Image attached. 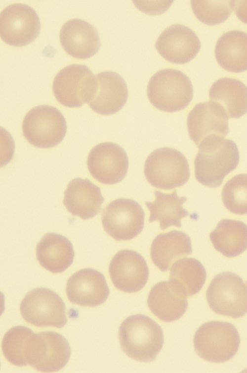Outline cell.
<instances>
[{"mask_svg":"<svg viewBox=\"0 0 247 373\" xmlns=\"http://www.w3.org/2000/svg\"><path fill=\"white\" fill-rule=\"evenodd\" d=\"M194 160L195 176L201 184L219 187L224 177L238 166L240 154L236 144L220 137H211L198 146Z\"/></svg>","mask_w":247,"mask_h":373,"instance_id":"obj_1","label":"cell"},{"mask_svg":"<svg viewBox=\"0 0 247 373\" xmlns=\"http://www.w3.org/2000/svg\"><path fill=\"white\" fill-rule=\"evenodd\" d=\"M119 339L122 351L129 357L141 362L155 360L162 349V328L146 315H131L120 326Z\"/></svg>","mask_w":247,"mask_h":373,"instance_id":"obj_2","label":"cell"},{"mask_svg":"<svg viewBox=\"0 0 247 373\" xmlns=\"http://www.w3.org/2000/svg\"><path fill=\"white\" fill-rule=\"evenodd\" d=\"M147 94L156 108L174 112L184 109L190 103L193 97V86L190 79L181 71L164 69L151 77Z\"/></svg>","mask_w":247,"mask_h":373,"instance_id":"obj_3","label":"cell"},{"mask_svg":"<svg viewBox=\"0 0 247 373\" xmlns=\"http://www.w3.org/2000/svg\"><path fill=\"white\" fill-rule=\"evenodd\" d=\"M193 343L198 356L210 362L221 363L230 360L236 354L240 337L232 323L210 321L198 328Z\"/></svg>","mask_w":247,"mask_h":373,"instance_id":"obj_4","label":"cell"},{"mask_svg":"<svg viewBox=\"0 0 247 373\" xmlns=\"http://www.w3.org/2000/svg\"><path fill=\"white\" fill-rule=\"evenodd\" d=\"M144 173L152 186L164 190L181 187L190 177L189 165L185 157L168 147L157 149L148 156Z\"/></svg>","mask_w":247,"mask_h":373,"instance_id":"obj_5","label":"cell"},{"mask_svg":"<svg viewBox=\"0 0 247 373\" xmlns=\"http://www.w3.org/2000/svg\"><path fill=\"white\" fill-rule=\"evenodd\" d=\"M23 135L31 145L48 149L58 145L67 131L65 118L56 107L40 105L31 109L22 123Z\"/></svg>","mask_w":247,"mask_h":373,"instance_id":"obj_6","label":"cell"},{"mask_svg":"<svg viewBox=\"0 0 247 373\" xmlns=\"http://www.w3.org/2000/svg\"><path fill=\"white\" fill-rule=\"evenodd\" d=\"M206 298L216 314L237 319L247 313V286L233 272L215 275L207 289Z\"/></svg>","mask_w":247,"mask_h":373,"instance_id":"obj_7","label":"cell"},{"mask_svg":"<svg viewBox=\"0 0 247 373\" xmlns=\"http://www.w3.org/2000/svg\"><path fill=\"white\" fill-rule=\"evenodd\" d=\"M97 86V78L88 67L73 64L63 68L56 75L52 90L56 100L68 107H79L88 104Z\"/></svg>","mask_w":247,"mask_h":373,"instance_id":"obj_8","label":"cell"},{"mask_svg":"<svg viewBox=\"0 0 247 373\" xmlns=\"http://www.w3.org/2000/svg\"><path fill=\"white\" fill-rule=\"evenodd\" d=\"M71 353L65 337L56 332L34 333L30 338L26 350L28 364L41 372L60 370L68 362Z\"/></svg>","mask_w":247,"mask_h":373,"instance_id":"obj_9","label":"cell"},{"mask_svg":"<svg viewBox=\"0 0 247 373\" xmlns=\"http://www.w3.org/2000/svg\"><path fill=\"white\" fill-rule=\"evenodd\" d=\"M20 309L24 320L36 326L61 328L67 321L63 301L56 293L46 288L29 291Z\"/></svg>","mask_w":247,"mask_h":373,"instance_id":"obj_10","label":"cell"},{"mask_svg":"<svg viewBox=\"0 0 247 373\" xmlns=\"http://www.w3.org/2000/svg\"><path fill=\"white\" fill-rule=\"evenodd\" d=\"M102 224L106 232L117 241L129 240L143 230L145 213L136 201L119 198L102 211Z\"/></svg>","mask_w":247,"mask_h":373,"instance_id":"obj_11","label":"cell"},{"mask_svg":"<svg viewBox=\"0 0 247 373\" xmlns=\"http://www.w3.org/2000/svg\"><path fill=\"white\" fill-rule=\"evenodd\" d=\"M40 30L38 14L27 4H10L0 13V38L10 46L22 47L32 43L39 36Z\"/></svg>","mask_w":247,"mask_h":373,"instance_id":"obj_12","label":"cell"},{"mask_svg":"<svg viewBox=\"0 0 247 373\" xmlns=\"http://www.w3.org/2000/svg\"><path fill=\"white\" fill-rule=\"evenodd\" d=\"M128 164L124 150L112 142L96 145L90 151L87 159L90 174L98 182L106 185L121 181L126 175Z\"/></svg>","mask_w":247,"mask_h":373,"instance_id":"obj_13","label":"cell"},{"mask_svg":"<svg viewBox=\"0 0 247 373\" xmlns=\"http://www.w3.org/2000/svg\"><path fill=\"white\" fill-rule=\"evenodd\" d=\"M109 272L115 287L126 293L141 290L149 277L145 260L140 254L131 250H122L115 255L110 263Z\"/></svg>","mask_w":247,"mask_h":373,"instance_id":"obj_14","label":"cell"},{"mask_svg":"<svg viewBox=\"0 0 247 373\" xmlns=\"http://www.w3.org/2000/svg\"><path fill=\"white\" fill-rule=\"evenodd\" d=\"M228 118L224 108L216 103L209 101L197 104L187 118L190 139L198 146L209 137L225 138L229 131Z\"/></svg>","mask_w":247,"mask_h":373,"instance_id":"obj_15","label":"cell"},{"mask_svg":"<svg viewBox=\"0 0 247 373\" xmlns=\"http://www.w3.org/2000/svg\"><path fill=\"white\" fill-rule=\"evenodd\" d=\"M155 48L167 61L178 64L192 60L200 50V41L190 28L181 24L167 27L159 36Z\"/></svg>","mask_w":247,"mask_h":373,"instance_id":"obj_16","label":"cell"},{"mask_svg":"<svg viewBox=\"0 0 247 373\" xmlns=\"http://www.w3.org/2000/svg\"><path fill=\"white\" fill-rule=\"evenodd\" d=\"M66 294L69 301L82 306L95 307L105 302L110 290L104 276L99 271L86 268L68 279Z\"/></svg>","mask_w":247,"mask_h":373,"instance_id":"obj_17","label":"cell"},{"mask_svg":"<svg viewBox=\"0 0 247 373\" xmlns=\"http://www.w3.org/2000/svg\"><path fill=\"white\" fill-rule=\"evenodd\" d=\"M59 38L64 51L76 58H88L100 49L97 30L88 22L80 19H71L64 23L60 29Z\"/></svg>","mask_w":247,"mask_h":373,"instance_id":"obj_18","label":"cell"},{"mask_svg":"<svg viewBox=\"0 0 247 373\" xmlns=\"http://www.w3.org/2000/svg\"><path fill=\"white\" fill-rule=\"evenodd\" d=\"M96 76V91L88 105L99 114L109 115L117 113L127 100L126 82L120 75L110 71L99 73Z\"/></svg>","mask_w":247,"mask_h":373,"instance_id":"obj_19","label":"cell"},{"mask_svg":"<svg viewBox=\"0 0 247 373\" xmlns=\"http://www.w3.org/2000/svg\"><path fill=\"white\" fill-rule=\"evenodd\" d=\"M64 193L63 202L67 210L83 220L98 214L104 201L100 188L88 179L77 177L72 180Z\"/></svg>","mask_w":247,"mask_h":373,"instance_id":"obj_20","label":"cell"},{"mask_svg":"<svg viewBox=\"0 0 247 373\" xmlns=\"http://www.w3.org/2000/svg\"><path fill=\"white\" fill-rule=\"evenodd\" d=\"M187 297L168 280L153 286L147 304L152 313L162 321L171 322L180 319L188 307Z\"/></svg>","mask_w":247,"mask_h":373,"instance_id":"obj_21","label":"cell"},{"mask_svg":"<svg viewBox=\"0 0 247 373\" xmlns=\"http://www.w3.org/2000/svg\"><path fill=\"white\" fill-rule=\"evenodd\" d=\"M73 246L65 236L55 233L44 234L38 243L36 256L40 264L52 273H61L73 263Z\"/></svg>","mask_w":247,"mask_h":373,"instance_id":"obj_22","label":"cell"},{"mask_svg":"<svg viewBox=\"0 0 247 373\" xmlns=\"http://www.w3.org/2000/svg\"><path fill=\"white\" fill-rule=\"evenodd\" d=\"M191 239L185 233L171 230L158 234L153 240L150 256L153 264L162 271H167L179 258L192 253Z\"/></svg>","mask_w":247,"mask_h":373,"instance_id":"obj_23","label":"cell"},{"mask_svg":"<svg viewBox=\"0 0 247 373\" xmlns=\"http://www.w3.org/2000/svg\"><path fill=\"white\" fill-rule=\"evenodd\" d=\"M215 56L219 65L228 71L247 70V34L240 30L224 33L216 44Z\"/></svg>","mask_w":247,"mask_h":373,"instance_id":"obj_24","label":"cell"},{"mask_svg":"<svg viewBox=\"0 0 247 373\" xmlns=\"http://www.w3.org/2000/svg\"><path fill=\"white\" fill-rule=\"evenodd\" d=\"M209 96L210 101L222 106L229 118H238L247 112V87L239 80H217L210 88Z\"/></svg>","mask_w":247,"mask_h":373,"instance_id":"obj_25","label":"cell"},{"mask_svg":"<svg viewBox=\"0 0 247 373\" xmlns=\"http://www.w3.org/2000/svg\"><path fill=\"white\" fill-rule=\"evenodd\" d=\"M214 249L228 258L236 257L247 249V225L242 221L223 219L210 232Z\"/></svg>","mask_w":247,"mask_h":373,"instance_id":"obj_26","label":"cell"},{"mask_svg":"<svg viewBox=\"0 0 247 373\" xmlns=\"http://www.w3.org/2000/svg\"><path fill=\"white\" fill-rule=\"evenodd\" d=\"M154 194L156 199L154 202L145 203L150 211L149 221H159L162 230L166 229L171 225L181 227V219L189 214L183 208L187 197H178L175 190L170 194L156 190Z\"/></svg>","mask_w":247,"mask_h":373,"instance_id":"obj_27","label":"cell"},{"mask_svg":"<svg viewBox=\"0 0 247 373\" xmlns=\"http://www.w3.org/2000/svg\"><path fill=\"white\" fill-rule=\"evenodd\" d=\"M169 274V281L186 297L198 293L206 278L204 266L192 258L177 260L172 265Z\"/></svg>","mask_w":247,"mask_h":373,"instance_id":"obj_28","label":"cell"},{"mask_svg":"<svg viewBox=\"0 0 247 373\" xmlns=\"http://www.w3.org/2000/svg\"><path fill=\"white\" fill-rule=\"evenodd\" d=\"M34 333L31 329L24 326H16L4 334L1 343L3 354L11 364L18 367L28 364L26 350L29 340Z\"/></svg>","mask_w":247,"mask_h":373,"instance_id":"obj_29","label":"cell"},{"mask_svg":"<svg viewBox=\"0 0 247 373\" xmlns=\"http://www.w3.org/2000/svg\"><path fill=\"white\" fill-rule=\"evenodd\" d=\"M222 200L226 208L233 213L247 214V174L236 175L223 187Z\"/></svg>","mask_w":247,"mask_h":373,"instance_id":"obj_30","label":"cell"},{"mask_svg":"<svg viewBox=\"0 0 247 373\" xmlns=\"http://www.w3.org/2000/svg\"><path fill=\"white\" fill-rule=\"evenodd\" d=\"M191 5L196 17L207 25H215L225 21L233 10L231 0H192Z\"/></svg>","mask_w":247,"mask_h":373,"instance_id":"obj_31","label":"cell"},{"mask_svg":"<svg viewBox=\"0 0 247 373\" xmlns=\"http://www.w3.org/2000/svg\"><path fill=\"white\" fill-rule=\"evenodd\" d=\"M162 2L163 1H160L158 4H150L149 2H147L148 3L147 4L145 1L142 2L133 1V2L134 3L135 6H137L139 10L144 12V13L149 14H150L152 8H155L158 14H162L165 12L170 6L171 3L173 2V1H168L165 4V3L166 1H164L163 3L161 4V3H162Z\"/></svg>","mask_w":247,"mask_h":373,"instance_id":"obj_32","label":"cell"},{"mask_svg":"<svg viewBox=\"0 0 247 373\" xmlns=\"http://www.w3.org/2000/svg\"><path fill=\"white\" fill-rule=\"evenodd\" d=\"M231 6L237 17L247 24V0H231Z\"/></svg>","mask_w":247,"mask_h":373,"instance_id":"obj_33","label":"cell"},{"mask_svg":"<svg viewBox=\"0 0 247 373\" xmlns=\"http://www.w3.org/2000/svg\"><path fill=\"white\" fill-rule=\"evenodd\" d=\"M246 283L247 284V280L246 281Z\"/></svg>","mask_w":247,"mask_h":373,"instance_id":"obj_34","label":"cell"}]
</instances>
